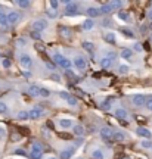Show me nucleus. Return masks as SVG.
I'll return each mask as SVG.
<instances>
[{
	"mask_svg": "<svg viewBox=\"0 0 152 159\" xmlns=\"http://www.w3.org/2000/svg\"><path fill=\"white\" fill-rule=\"evenodd\" d=\"M121 33H123V36L124 37H127V39H134L136 36H134V33L131 31V30H126V28H123L121 30Z\"/></svg>",
	"mask_w": 152,
	"mask_h": 159,
	"instance_id": "35",
	"label": "nucleus"
},
{
	"mask_svg": "<svg viewBox=\"0 0 152 159\" xmlns=\"http://www.w3.org/2000/svg\"><path fill=\"white\" fill-rule=\"evenodd\" d=\"M0 13H3V7H1V4H0Z\"/></svg>",
	"mask_w": 152,
	"mask_h": 159,
	"instance_id": "55",
	"label": "nucleus"
},
{
	"mask_svg": "<svg viewBox=\"0 0 152 159\" xmlns=\"http://www.w3.org/2000/svg\"><path fill=\"white\" fill-rule=\"evenodd\" d=\"M0 58H1V55H0Z\"/></svg>",
	"mask_w": 152,
	"mask_h": 159,
	"instance_id": "59",
	"label": "nucleus"
},
{
	"mask_svg": "<svg viewBox=\"0 0 152 159\" xmlns=\"http://www.w3.org/2000/svg\"><path fill=\"white\" fill-rule=\"evenodd\" d=\"M86 13L89 15V19H93V18H98V16H99L98 7H93V6H89V7L86 9Z\"/></svg>",
	"mask_w": 152,
	"mask_h": 159,
	"instance_id": "15",
	"label": "nucleus"
},
{
	"mask_svg": "<svg viewBox=\"0 0 152 159\" xmlns=\"http://www.w3.org/2000/svg\"><path fill=\"white\" fill-rule=\"evenodd\" d=\"M95 25H96V22H95L93 19H86V21H83V24H81L83 30H86V31L93 30V28H95Z\"/></svg>",
	"mask_w": 152,
	"mask_h": 159,
	"instance_id": "20",
	"label": "nucleus"
},
{
	"mask_svg": "<svg viewBox=\"0 0 152 159\" xmlns=\"http://www.w3.org/2000/svg\"><path fill=\"white\" fill-rule=\"evenodd\" d=\"M139 146H140V147H143V149H151L152 147V141L149 140V139H143V140H140Z\"/></svg>",
	"mask_w": 152,
	"mask_h": 159,
	"instance_id": "31",
	"label": "nucleus"
},
{
	"mask_svg": "<svg viewBox=\"0 0 152 159\" xmlns=\"http://www.w3.org/2000/svg\"><path fill=\"white\" fill-rule=\"evenodd\" d=\"M151 152H152V147H151Z\"/></svg>",
	"mask_w": 152,
	"mask_h": 159,
	"instance_id": "58",
	"label": "nucleus"
},
{
	"mask_svg": "<svg viewBox=\"0 0 152 159\" xmlns=\"http://www.w3.org/2000/svg\"><path fill=\"white\" fill-rule=\"evenodd\" d=\"M77 159H84V158H77Z\"/></svg>",
	"mask_w": 152,
	"mask_h": 159,
	"instance_id": "57",
	"label": "nucleus"
},
{
	"mask_svg": "<svg viewBox=\"0 0 152 159\" xmlns=\"http://www.w3.org/2000/svg\"><path fill=\"white\" fill-rule=\"evenodd\" d=\"M74 153H76V147H74V146H68V147L62 149V152H61V159H70Z\"/></svg>",
	"mask_w": 152,
	"mask_h": 159,
	"instance_id": "10",
	"label": "nucleus"
},
{
	"mask_svg": "<svg viewBox=\"0 0 152 159\" xmlns=\"http://www.w3.org/2000/svg\"><path fill=\"white\" fill-rule=\"evenodd\" d=\"M59 97H61V99H64V100H68V99L71 97V94H70V93H67V91H59Z\"/></svg>",
	"mask_w": 152,
	"mask_h": 159,
	"instance_id": "46",
	"label": "nucleus"
},
{
	"mask_svg": "<svg viewBox=\"0 0 152 159\" xmlns=\"http://www.w3.org/2000/svg\"><path fill=\"white\" fill-rule=\"evenodd\" d=\"M112 62H114L112 59H109V58H106V56H105V58H102V59H101V63H99V65H101V68H102V69H109V68L112 66Z\"/></svg>",
	"mask_w": 152,
	"mask_h": 159,
	"instance_id": "16",
	"label": "nucleus"
},
{
	"mask_svg": "<svg viewBox=\"0 0 152 159\" xmlns=\"http://www.w3.org/2000/svg\"><path fill=\"white\" fill-rule=\"evenodd\" d=\"M6 18H7V24H10V25H15V24H18V22H19V19H21V15H19V12H16V10H12V12H9V13L6 15Z\"/></svg>",
	"mask_w": 152,
	"mask_h": 159,
	"instance_id": "8",
	"label": "nucleus"
},
{
	"mask_svg": "<svg viewBox=\"0 0 152 159\" xmlns=\"http://www.w3.org/2000/svg\"><path fill=\"white\" fill-rule=\"evenodd\" d=\"M38 90H40V87L36 85V84H33V85H30V87L27 88V93H28V96H31V97H37Z\"/></svg>",
	"mask_w": 152,
	"mask_h": 159,
	"instance_id": "21",
	"label": "nucleus"
},
{
	"mask_svg": "<svg viewBox=\"0 0 152 159\" xmlns=\"http://www.w3.org/2000/svg\"><path fill=\"white\" fill-rule=\"evenodd\" d=\"M10 65H12V61H10V59H7V58H4V59L1 61V66H3L4 69H7V68H10Z\"/></svg>",
	"mask_w": 152,
	"mask_h": 159,
	"instance_id": "39",
	"label": "nucleus"
},
{
	"mask_svg": "<svg viewBox=\"0 0 152 159\" xmlns=\"http://www.w3.org/2000/svg\"><path fill=\"white\" fill-rule=\"evenodd\" d=\"M133 52H137V53H140V52H143V47H142V44L140 43H136L134 46H133V49H131Z\"/></svg>",
	"mask_w": 152,
	"mask_h": 159,
	"instance_id": "43",
	"label": "nucleus"
},
{
	"mask_svg": "<svg viewBox=\"0 0 152 159\" xmlns=\"http://www.w3.org/2000/svg\"><path fill=\"white\" fill-rule=\"evenodd\" d=\"M3 136H4V128H3V127H0V139H1Z\"/></svg>",
	"mask_w": 152,
	"mask_h": 159,
	"instance_id": "53",
	"label": "nucleus"
},
{
	"mask_svg": "<svg viewBox=\"0 0 152 159\" xmlns=\"http://www.w3.org/2000/svg\"><path fill=\"white\" fill-rule=\"evenodd\" d=\"M59 4H61V3H59L58 0H50V1H49V6H50L52 10H56V9L59 7Z\"/></svg>",
	"mask_w": 152,
	"mask_h": 159,
	"instance_id": "38",
	"label": "nucleus"
},
{
	"mask_svg": "<svg viewBox=\"0 0 152 159\" xmlns=\"http://www.w3.org/2000/svg\"><path fill=\"white\" fill-rule=\"evenodd\" d=\"M112 134H114V130L111 127H102L99 130V136L104 141H111L112 140Z\"/></svg>",
	"mask_w": 152,
	"mask_h": 159,
	"instance_id": "4",
	"label": "nucleus"
},
{
	"mask_svg": "<svg viewBox=\"0 0 152 159\" xmlns=\"http://www.w3.org/2000/svg\"><path fill=\"white\" fill-rule=\"evenodd\" d=\"M73 125H74L73 119H70V118H61L59 119V127L64 128V130H67V128H73Z\"/></svg>",
	"mask_w": 152,
	"mask_h": 159,
	"instance_id": "13",
	"label": "nucleus"
},
{
	"mask_svg": "<svg viewBox=\"0 0 152 159\" xmlns=\"http://www.w3.org/2000/svg\"><path fill=\"white\" fill-rule=\"evenodd\" d=\"M112 140H114V141H118V143H123V141L127 140V136H126V133H123V131H114Z\"/></svg>",
	"mask_w": 152,
	"mask_h": 159,
	"instance_id": "12",
	"label": "nucleus"
},
{
	"mask_svg": "<svg viewBox=\"0 0 152 159\" xmlns=\"http://www.w3.org/2000/svg\"><path fill=\"white\" fill-rule=\"evenodd\" d=\"M59 33H61V36L62 37H65V39H70L71 37V30L70 28H67V27H59Z\"/></svg>",
	"mask_w": 152,
	"mask_h": 159,
	"instance_id": "26",
	"label": "nucleus"
},
{
	"mask_svg": "<svg viewBox=\"0 0 152 159\" xmlns=\"http://www.w3.org/2000/svg\"><path fill=\"white\" fill-rule=\"evenodd\" d=\"M28 117L31 119H38L43 117V111H41V108H38V106H36V108H33L31 111H28Z\"/></svg>",
	"mask_w": 152,
	"mask_h": 159,
	"instance_id": "11",
	"label": "nucleus"
},
{
	"mask_svg": "<svg viewBox=\"0 0 152 159\" xmlns=\"http://www.w3.org/2000/svg\"><path fill=\"white\" fill-rule=\"evenodd\" d=\"M134 133H136V136H139L142 139H151L152 137V133L149 131V128H145V127H137L134 130Z\"/></svg>",
	"mask_w": 152,
	"mask_h": 159,
	"instance_id": "9",
	"label": "nucleus"
},
{
	"mask_svg": "<svg viewBox=\"0 0 152 159\" xmlns=\"http://www.w3.org/2000/svg\"><path fill=\"white\" fill-rule=\"evenodd\" d=\"M73 65L76 66L78 71H84L87 68V62H86V59L83 56H76L74 61H73Z\"/></svg>",
	"mask_w": 152,
	"mask_h": 159,
	"instance_id": "7",
	"label": "nucleus"
},
{
	"mask_svg": "<svg viewBox=\"0 0 152 159\" xmlns=\"http://www.w3.org/2000/svg\"><path fill=\"white\" fill-rule=\"evenodd\" d=\"M71 65H73V62H71L68 58H64V59L59 62V66H61L62 69H65V71H68V69L71 68Z\"/></svg>",
	"mask_w": 152,
	"mask_h": 159,
	"instance_id": "25",
	"label": "nucleus"
},
{
	"mask_svg": "<svg viewBox=\"0 0 152 159\" xmlns=\"http://www.w3.org/2000/svg\"><path fill=\"white\" fill-rule=\"evenodd\" d=\"M19 65L25 69H30L33 66V58L28 53H21L19 55Z\"/></svg>",
	"mask_w": 152,
	"mask_h": 159,
	"instance_id": "3",
	"label": "nucleus"
},
{
	"mask_svg": "<svg viewBox=\"0 0 152 159\" xmlns=\"http://www.w3.org/2000/svg\"><path fill=\"white\" fill-rule=\"evenodd\" d=\"M73 133L76 134L77 137H83V134H84V127H83V125H80V124L73 125Z\"/></svg>",
	"mask_w": 152,
	"mask_h": 159,
	"instance_id": "23",
	"label": "nucleus"
},
{
	"mask_svg": "<svg viewBox=\"0 0 152 159\" xmlns=\"http://www.w3.org/2000/svg\"><path fill=\"white\" fill-rule=\"evenodd\" d=\"M47 27H49V22H47V19H36V21L31 24V31H37V33H41V31H44Z\"/></svg>",
	"mask_w": 152,
	"mask_h": 159,
	"instance_id": "2",
	"label": "nucleus"
},
{
	"mask_svg": "<svg viewBox=\"0 0 152 159\" xmlns=\"http://www.w3.org/2000/svg\"><path fill=\"white\" fill-rule=\"evenodd\" d=\"M30 36H31V39H34V40H41V37H43V36H41L40 33H37V31H31Z\"/></svg>",
	"mask_w": 152,
	"mask_h": 159,
	"instance_id": "44",
	"label": "nucleus"
},
{
	"mask_svg": "<svg viewBox=\"0 0 152 159\" xmlns=\"http://www.w3.org/2000/svg\"><path fill=\"white\" fill-rule=\"evenodd\" d=\"M0 25L1 27H6L7 25V18H6V13H0Z\"/></svg>",
	"mask_w": 152,
	"mask_h": 159,
	"instance_id": "41",
	"label": "nucleus"
},
{
	"mask_svg": "<svg viewBox=\"0 0 152 159\" xmlns=\"http://www.w3.org/2000/svg\"><path fill=\"white\" fill-rule=\"evenodd\" d=\"M146 16H148V19H151L152 21V7L148 10V13H146Z\"/></svg>",
	"mask_w": 152,
	"mask_h": 159,
	"instance_id": "52",
	"label": "nucleus"
},
{
	"mask_svg": "<svg viewBox=\"0 0 152 159\" xmlns=\"http://www.w3.org/2000/svg\"><path fill=\"white\" fill-rule=\"evenodd\" d=\"M65 56L62 55V53H53V56H52V61H53V65H59V62L64 59Z\"/></svg>",
	"mask_w": 152,
	"mask_h": 159,
	"instance_id": "29",
	"label": "nucleus"
},
{
	"mask_svg": "<svg viewBox=\"0 0 152 159\" xmlns=\"http://www.w3.org/2000/svg\"><path fill=\"white\" fill-rule=\"evenodd\" d=\"M109 6L112 7V10L115 9H121L124 6V1H118V0H114V1H109Z\"/></svg>",
	"mask_w": 152,
	"mask_h": 159,
	"instance_id": "34",
	"label": "nucleus"
},
{
	"mask_svg": "<svg viewBox=\"0 0 152 159\" xmlns=\"http://www.w3.org/2000/svg\"><path fill=\"white\" fill-rule=\"evenodd\" d=\"M149 30H152V22H151V24H149Z\"/></svg>",
	"mask_w": 152,
	"mask_h": 159,
	"instance_id": "56",
	"label": "nucleus"
},
{
	"mask_svg": "<svg viewBox=\"0 0 152 159\" xmlns=\"http://www.w3.org/2000/svg\"><path fill=\"white\" fill-rule=\"evenodd\" d=\"M145 102H146V96H143V94H133L131 96V103L136 106V108H142V106H145Z\"/></svg>",
	"mask_w": 152,
	"mask_h": 159,
	"instance_id": "6",
	"label": "nucleus"
},
{
	"mask_svg": "<svg viewBox=\"0 0 152 159\" xmlns=\"http://www.w3.org/2000/svg\"><path fill=\"white\" fill-rule=\"evenodd\" d=\"M38 96L43 97V99H47V97L50 96V90L46 88V87H40V90H38Z\"/></svg>",
	"mask_w": 152,
	"mask_h": 159,
	"instance_id": "27",
	"label": "nucleus"
},
{
	"mask_svg": "<svg viewBox=\"0 0 152 159\" xmlns=\"http://www.w3.org/2000/svg\"><path fill=\"white\" fill-rule=\"evenodd\" d=\"M104 40H105L106 43H109V44H115V43H117L115 33H112V31H108V33H105V34H104Z\"/></svg>",
	"mask_w": 152,
	"mask_h": 159,
	"instance_id": "17",
	"label": "nucleus"
},
{
	"mask_svg": "<svg viewBox=\"0 0 152 159\" xmlns=\"http://www.w3.org/2000/svg\"><path fill=\"white\" fill-rule=\"evenodd\" d=\"M129 71H130V66L126 65V63H123V65L118 66V74L120 75H126V74H129Z\"/></svg>",
	"mask_w": 152,
	"mask_h": 159,
	"instance_id": "30",
	"label": "nucleus"
},
{
	"mask_svg": "<svg viewBox=\"0 0 152 159\" xmlns=\"http://www.w3.org/2000/svg\"><path fill=\"white\" fill-rule=\"evenodd\" d=\"M30 156L31 159H40L43 156V147H41V144L40 143H33V146H31V153H30Z\"/></svg>",
	"mask_w": 152,
	"mask_h": 159,
	"instance_id": "5",
	"label": "nucleus"
},
{
	"mask_svg": "<svg viewBox=\"0 0 152 159\" xmlns=\"http://www.w3.org/2000/svg\"><path fill=\"white\" fill-rule=\"evenodd\" d=\"M83 143H84V139H83V137H77V140L74 141V147H80V146H83Z\"/></svg>",
	"mask_w": 152,
	"mask_h": 159,
	"instance_id": "47",
	"label": "nucleus"
},
{
	"mask_svg": "<svg viewBox=\"0 0 152 159\" xmlns=\"http://www.w3.org/2000/svg\"><path fill=\"white\" fill-rule=\"evenodd\" d=\"M46 68H47L49 71H55V65H53V63H49V62H47V63H46Z\"/></svg>",
	"mask_w": 152,
	"mask_h": 159,
	"instance_id": "50",
	"label": "nucleus"
},
{
	"mask_svg": "<svg viewBox=\"0 0 152 159\" xmlns=\"http://www.w3.org/2000/svg\"><path fill=\"white\" fill-rule=\"evenodd\" d=\"M67 103H68V105H70L71 108H76L77 105H78V100H77L76 97H73V96H71V97H70V99L67 100Z\"/></svg>",
	"mask_w": 152,
	"mask_h": 159,
	"instance_id": "40",
	"label": "nucleus"
},
{
	"mask_svg": "<svg viewBox=\"0 0 152 159\" xmlns=\"http://www.w3.org/2000/svg\"><path fill=\"white\" fill-rule=\"evenodd\" d=\"M120 56L123 58V59H133V50L131 49H123L121 50V53H120Z\"/></svg>",
	"mask_w": 152,
	"mask_h": 159,
	"instance_id": "24",
	"label": "nucleus"
},
{
	"mask_svg": "<svg viewBox=\"0 0 152 159\" xmlns=\"http://www.w3.org/2000/svg\"><path fill=\"white\" fill-rule=\"evenodd\" d=\"M46 15H47L49 18H56V16H58V12H56V10L49 9V10H46Z\"/></svg>",
	"mask_w": 152,
	"mask_h": 159,
	"instance_id": "45",
	"label": "nucleus"
},
{
	"mask_svg": "<svg viewBox=\"0 0 152 159\" xmlns=\"http://www.w3.org/2000/svg\"><path fill=\"white\" fill-rule=\"evenodd\" d=\"M145 108L149 111V112H152V94H149L148 97H146V102H145Z\"/></svg>",
	"mask_w": 152,
	"mask_h": 159,
	"instance_id": "36",
	"label": "nucleus"
},
{
	"mask_svg": "<svg viewBox=\"0 0 152 159\" xmlns=\"http://www.w3.org/2000/svg\"><path fill=\"white\" fill-rule=\"evenodd\" d=\"M15 4L19 6V7H22V9H27V7L31 6V1H28V0H16Z\"/></svg>",
	"mask_w": 152,
	"mask_h": 159,
	"instance_id": "28",
	"label": "nucleus"
},
{
	"mask_svg": "<svg viewBox=\"0 0 152 159\" xmlns=\"http://www.w3.org/2000/svg\"><path fill=\"white\" fill-rule=\"evenodd\" d=\"M114 115L118 119H126L127 117H129V114H127V111H126L124 108H117V109L114 111Z\"/></svg>",
	"mask_w": 152,
	"mask_h": 159,
	"instance_id": "18",
	"label": "nucleus"
},
{
	"mask_svg": "<svg viewBox=\"0 0 152 159\" xmlns=\"http://www.w3.org/2000/svg\"><path fill=\"white\" fill-rule=\"evenodd\" d=\"M98 10H99V15H109L111 12H114V10H112V7L109 6V3H105V4H102V6H101Z\"/></svg>",
	"mask_w": 152,
	"mask_h": 159,
	"instance_id": "19",
	"label": "nucleus"
},
{
	"mask_svg": "<svg viewBox=\"0 0 152 159\" xmlns=\"http://www.w3.org/2000/svg\"><path fill=\"white\" fill-rule=\"evenodd\" d=\"M46 159H58V158H55V156H47Z\"/></svg>",
	"mask_w": 152,
	"mask_h": 159,
	"instance_id": "54",
	"label": "nucleus"
},
{
	"mask_svg": "<svg viewBox=\"0 0 152 159\" xmlns=\"http://www.w3.org/2000/svg\"><path fill=\"white\" fill-rule=\"evenodd\" d=\"M83 49L84 50H87V52H93V49H95V44L92 43V41H83Z\"/></svg>",
	"mask_w": 152,
	"mask_h": 159,
	"instance_id": "33",
	"label": "nucleus"
},
{
	"mask_svg": "<svg viewBox=\"0 0 152 159\" xmlns=\"http://www.w3.org/2000/svg\"><path fill=\"white\" fill-rule=\"evenodd\" d=\"M16 118L19 119V121H27V119L30 118V117H28V111H19V112L16 114Z\"/></svg>",
	"mask_w": 152,
	"mask_h": 159,
	"instance_id": "32",
	"label": "nucleus"
},
{
	"mask_svg": "<svg viewBox=\"0 0 152 159\" xmlns=\"http://www.w3.org/2000/svg\"><path fill=\"white\" fill-rule=\"evenodd\" d=\"M52 80H55L56 82H59V81H61V75L55 72V74H52Z\"/></svg>",
	"mask_w": 152,
	"mask_h": 159,
	"instance_id": "49",
	"label": "nucleus"
},
{
	"mask_svg": "<svg viewBox=\"0 0 152 159\" xmlns=\"http://www.w3.org/2000/svg\"><path fill=\"white\" fill-rule=\"evenodd\" d=\"M64 4H65L64 13L67 16H76V15L80 13V7H78L77 3H74V1H64Z\"/></svg>",
	"mask_w": 152,
	"mask_h": 159,
	"instance_id": "1",
	"label": "nucleus"
},
{
	"mask_svg": "<svg viewBox=\"0 0 152 159\" xmlns=\"http://www.w3.org/2000/svg\"><path fill=\"white\" fill-rule=\"evenodd\" d=\"M6 112H7V103L0 100V114H6Z\"/></svg>",
	"mask_w": 152,
	"mask_h": 159,
	"instance_id": "42",
	"label": "nucleus"
},
{
	"mask_svg": "<svg viewBox=\"0 0 152 159\" xmlns=\"http://www.w3.org/2000/svg\"><path fill=\"white\" fill-rule=\"evenodd\" d=\"M13 153H15V155H21V156H24V155H25V150H24V149H15Z\"/></svg>",
	"mask_w": 152,
	"mask_h": 159,
	"instance_id": "48",
	"label": "nucleus"
},
{
	"mask_svg": "<svg viewBox=\"0 0 152 159\" xmlns=\"http://www.w3.org/2000/svg\"><path fill=\"white\" fill-rule=\"evenodd\" d=\"M24 44H25V39H18V46H21V47H22Z\"/></svg>",
	"mask_w": 152,
	"mask_h": 159,
	"instance_id": "51",
	"label": "nucleus"
},
{
	"mask_svg": "<svg viewBox=\"0 0 152 159\" xmlns=\"http://www.w3.org/2000/svg\"><path fill=\"white\" fill-rule=\"evenodd\" d=\"M118 18L121 19V21H124V22H127V24H130L133 19H131V15L129 13V12H118Z\"/></svg>",
	"mask_w": 152,
	"mask_h": 159,
	"instance_id": "22",
	"label": "nucleus"
},
{
	"mask_svg": "<svg viewBox=\"0 0 152 159\" xmlns=\"http://www.w3.org/2000/svg\"><path fill=\"white\" fill-rule=\"evenodd\" d=\"M90 156H92V159H104L105 158V153L102 152V149L95 147V149L90 152Z\"/></svg>",
	"mask_w": 152,
	"mask_h": 159,
	"instance_id": "14",
	"label": "nucleus"
},
{
	"mask_svg": "<svg viewBox=\"0 0 152 159\" xmlns=\"http://www.w3.org/2000/svg\"><path fill=\"white\" fill-rule=\"evenodd\" d=\"M101 108L104 109V111H109L111 109V100L108 99V100H104L102 103H101Z\"/></svg>",
	"mask_w": 152,
	"mask_h": 159,
	"instance_id": "37",
	"label": "nucleus"
}]
</instances>
